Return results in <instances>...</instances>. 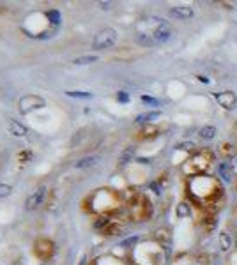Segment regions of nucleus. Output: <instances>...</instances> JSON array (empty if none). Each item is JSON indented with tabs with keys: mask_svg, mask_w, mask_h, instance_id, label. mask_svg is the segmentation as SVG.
Wrapping results in <instances>:
<instances>
[{
	"mask_svg": "<svg viewBox=\"0 0 237 265\" xmlns=\"http://www.w3.org/2000/svg\"><path fill=\"white\" fill-rule=\"evenodd\" d=\"M186 191L191 204L196 205L204 214L216 216V212H218L221 204H223V184H221L219 179L207 175V173L188 179Z\"/></svg>",
	"mask_w": 237,
	"mask_h": 265,
	"instance_id": "obj_1",
	"label": "nucleus"
},
{
	"mask_svg": "<svg viewBox=\"0 0 237 265\" xmlns=\"http://www.w3.org/2000/svg\"><path fill=\"white\" fill-rule=\"evenodd\" d=\"M173 36L172 25L165 21L158 16H151V18L142 20L136 27V42L140 46H156V44H163Z\"/></svg>",
	"mask_w": 237,
	"mask_h": 265,
	"instance_id": "obj_2",
	"label": "nucleus"
},
{
	"mask_svg": "<svg viewBox=\"0 0 237 265\" xmlns=\"http://www.w3.org/2000/svg\"><path fill=\"white\" fill-rule=\"evenodd\" d=\"M88 210L94 212V214L101 216H110L113 212L119 210V207L122 205L124 198L122 195H119L115 189H108V187H103V189H98L96 193L88 196Z\"/></svg>",
	"mask_w": 237,
	"mask_h": 265,
	"instance_id": "obj_3",
	"label": "nucleus"
},
{
	"mask_svg": "<svg viewBox=\"0 0 237 265\" xmlns=\"http://www.w3.org/2000/svg\"><path fill=\"white\" fill-rule=\"evenodd\" d=\"M129 209V218L135 223H142L147 221L152 216V202L147 198V195H144L142 191L136 189H128L126 196H122Z\"/></svg>",
	"mask_w": 237,
	"mask_h": 265,
	"instance_id": "obj_4",
	"label": "nucleus"
},
{
	"mask_svg": "<svg viewBox=\"0 0 237 265\" xmlns=\"http://www.w3.org/2000/svg\"><path fill=\"white\" fill-rule=\"evenodd\" d=\"M214 163V152L209 149H196L190 154V158L181 164V172L184 177L191 179L196 175H204Z\"/></svg>",
	"mask_w": 237,
	"mask_h": 265,
	"instance_id": "obj_5",
	"label": "nucleus"
},
{
	"mask_svg": "<svg viewBox=\"0 0 237 265\" xmlns=\"http://www.w3.org/2000/svg\"><path fill=\"white\" fill-rule=\"evenodd\" d=\"M167 249H163L158 242H144L135 246L133 258L136 265H163L167 260Z\"/></svg>",
	"mask_w": 237,
	"mask_h": 265,
	"instance_id": "obj_6",
	"label": "nucleus"
},
{
	"mask_svg": "<svg viewBox=\"0 0 237 265\" xmlns=\"http://www.w3.org/2000/svg\"><path fill=\"white\" fill-rule=\"evenodd\" d=\"M117 39H119V34H117L115 28H101L96 36H94V41H92V50H108V48H112L117 44Z\"/></svg>",
	"mask_w": 237,
	"mask_h": 265,
	"instance_id": "obj_7",
	"label": "nucleus"
},
{
	"mask_svg": "<svg viewBox=\"0 0 237 265\" xmlns=\"http://www.w3.org/2000/svg\"><path fill=\"white\" fill-rule=\"evenodd\" d=\"M32 253L38 260H41L43 264H46V262H50L51 258H53V255H55V244H53V241H50V239L46 237H39L34 242Z\"/></svg>",
	"mask_w": 237,
	"mask_h": 265,
	"instance_id": "obj_8",
	"label": "nucleus"
},
{
	"mask_svg": "<svg viewBox=\"0 0 237 265\" xmlns=\"http://www.w3.org/2000/svg\"><path fill=\"white\" fill-rule=\"evenodd\" d=\"M44 106H46V101H44L41 96H38V94H28V96H23V98L18 101V110L20 113H23V115L30 113L32 110H41V108Z\"/></svg>",
	"mask_w": 237,
	"mask_h": 265,
	"instance_id": "obj_9",
	"label": "nucleus"
},
{
	"mask_svg": "<svg viewBox=\"0 0 237 265\" xmlns=\"http://www.w3.org/2000/svg\"><path fill=\"white\" fill-rule=\"evenodd\" d=\"M46 195H48V187L39 186L34 193L28 195L27 202H25V209L27 210H38L39 207L44 204V200H46Z\"/></svg>",
	"mask_w": 237,
	"mask_h": 265,
	"instance_id": "obj_10",
	"label": "nucleus"
},
{
	"mask_svg": "<svg viewBox=\"0 0 237 265\" xmlns=\"http://www.w3.org/2000/svg\"><path fill=\"white\" fill-rule=\"evenodd\" d=\"M152 241L158 242L163 249H168V247L172 246V232H170V228H167V226L156 228V230H154V235H152Z\"/></svg>",
	"mask_w": 237,
	"mask_h": 265,
	"instance_id": "obj_11",
	"label": "nucleus"
},
{
	"mask_svg": "<svg viewBox=\"0 0 237 265\" xmlns=\"http://www.w3.org/2000/svg\"><path fill=\"white\" fill-rule=\"evenodd\" d=\"M216 101H218V104L221 108H225V110H234L237 104V98L236 94L232 92V90H223V92H218L216 96Z\"/></svg>",
	"mask_w": 237,
	"mask_h": 265,
	"instance_id": "obj_12",
	"label": "nucleus"
},
{
	"mask_svg": "<svg viewBox=\"0 0 237 265\" xmlns=\"http://www.w3.org/2000/svg\"><path fill=\"white\" fill-rule=\"evenodd\" d=\"M161 135V129L156 124H147V126H142V129L136 133V140L138 142H149V140L158 138Z\"/></svg>",
	"mask_w": 237,
	"mask_h": 265,
	"instance_id": "obj_13",
	"label": "nucleus"
},
{
	"mask_svg": "<svg viewBox=\"0 0 237 265\" xmlns=\"http://www.w3.org/2000/svg\"><path fill=\"white\" fill-rule=\"evenodd\" d=\"M170 16L177 20H191L195 16V11L191 9L190 5H175V7H170Z\"/></svg>",
	"mask_w": 237,
	"mask_h": 265,
	"instance_id": "obj_14",
	"label": "nucleus"
},
{
	"mask_svg": "<svg viewBox=\"0 0 237 265\" xmlns=\"http://www.w3.org/2000/svg\"><path fill=\"white\" fill-rule=\"evenodd\" d=\"M99 232H101L105 237H113V235H119V233L122 232V224L119 223V221H115V219L110 218L108 219V223L105 224Z\"/></svg>",
	"mask_w": 237,
	"mask_h": 265,
	"instance_id": "obj_15",
	"label": "nucleus"
},
{
	"mask_svg": "<svg viewBox=\"0 0 237 265\" xmlns=\"http://www.w3.org/2000/svg\"><path fill=\"white\" fill-rule=\"evenodd\" d=\"M9 133L16 138H23V136L28 135L27 126H23L20 121H14V119H9Z\"/></svg>",
	"mask_w": 237,
	"mask_h": 265,
	"instance_id": "obj_16",
	"label": "nucleus"
},
{
	"mask_svg": "<svg viewBox=\"0 0 237 265\" xmlns=\"http://www.w3.org/2000/svg\"><path fill=\"white\" fill-rule=\"evenodd\" d=\"M200 224H202V230H204V233H211V232H214V228H216L218 221H216V216L204 214V216H202V219H200Z\"/></svg>",
	"mask_w": 237,
	"mask_h": 265,
	"instance_id": "obj_17",
	"label": "nucleus"
},
{
	"mask_svg": "<svg viewBox=\"0 0 237 265\" xmlns=\"http://www.w3.org/2000/svg\"><path fill=\"white\" fill-rule=\"evenodd\" d=\"M234 246V239L232 235L227 232V230H223V232L219 233V249L223 253H228L230 249H232Z\"/></svg>",
	"mask_w": 237,
	"mask_h": 265,
	"instance_id": "obj_18",
	"label": "nucleus"
},
{
	"mask_svg": "<svg viewBox=\"0 0 237 265\" xmlns=\"http://www.w3.org/2000/svg\"><path fill=\"white\" fill-rule=\"evenodd\" d=\"M218 173H219V181L221 182H232V177H234V170L232 166L228 163H221L218 166Z\"/></svg>",
	"mask_w": 237,
	"mask_h": 265,
	"instance_id": "obj_19",
	"label": "nucleus"
},
{
	"mask_svg": "<svg viewBox=\"0 0 237 265\" xmlns=\"http://www.w3.org/2000/svg\"><path fill=\"white\" fill-rule=\"evenodd\" d=\"M99 163V156H87V158H82L78 159L75 163V168L78 170H85V168H92Z\"/></svg>",
	"mask_w": 237,
	"mask_h": 265,
	"instance_id": "obj_20",
	"label": "nucleus"
},
{
	"mask_svg": "<svg viewBox=\"0 0 237 265\" xmlns=\"http://www.w3.org/2000/svg\"><path fill=\"white\" fill-rule=\"evenodd\" d=\"M161 115V112H147V113H142V115L136 117V124H142V126H147V124H152L154 119H158Z\"/></svg>",
	"mask_w": 237,
	"mask_h": 265,
	"instance_id": "obj_21",
	"label": "nucleus"
},
{
	"mask_svg": "<svg viewBox=\"0 0 237 265\" xmlns=\"http://www.w3.org/2000/svg\"><path fill=\"white\" fill-rule=\"evenodd\" d=\"M135 158V147L133 145H129V147H126L124 150L121 152V156H119V164H128L131 161V159Z\"/></svg>",
	"mask_w": 237,
	"mask_h": 265,
	"instance_id": "obj_22",
	"label": "nucleus"
},
{
	"mask_svg": "<svg viewBox=\"0 0 237 265\" xmlns=\"http://www.w3.org/2000/svg\"><path fill=\"white\" fill-rule=\"evenodd\" d=\"M94 62H98V55H84V57H76L73 59V64L75 65H90Z\"/></svg>",
	"mask_w": 237,
	"mask_h": 265,
	"instance_id": "obj_23",
	"label": "nucleus"
},
{
	"mask_svg": "<svg viewBox=\"0 0 237 265\" xmlns=\"http://www.w3.org/2000/svg\"><path fill=\"white\" fill-rule=\"evenodd\" d=\"M216 133H218V129H216L214 126H204L198 131V135L202 140H213L214 136H216Z\"/></svg>",
	"mask_w": 237,
	"mask_h": 265,
	"instance_id": "obj_24",
	"label": "nucleus"
},
{
	"mask_svg": "<svg viewBox=\"0 0 237 265\" xmlns=\"http://www.w3.org/2000/svg\"><path fill=\"white\" fill-rule=\"evenodd\" d=\"M177 216H179V218H190L191 216V205L188 204V202H182V204H179L177 205Z\"/></svg>",
	"mask_w": 237,
	"mask_h": 265,
	"instance_id": "obj_25",
	"label": "nucleus"
},
{
	"mask_svg": "<svg viewBox=\"0 0 237 265\" xmlns=\"http://www.w3.org/2000/svg\"><path fill=\"white\" fill-rule=\"evenodd\" d=\"M32 158H34V154H32V150H28V149H25V150H22V152L18 154V163L20 164H28L30 161H32Z\"/></svg>",
	"mask_w": 237,
	"mask_h": 265,
	"instance_id": "obj_26",
	"label": "nucleus"
},
{
	"mask_svg": "<svg viewBox=\"0 0 237 265\" xmlns=\"http://www.w3.org/2000/svg\"><path fill=\"white\" fill-rule=\"evenodd\" d=\"M219 152H221V156H225V158H234V156H236V149H234L232 143H221L219 145Z\"/></svg>",
	"mask_w": 237,
	"mask_h": 265,
	"instance_id": "obj_27",
	"label": "nucleus"
},
{
	"mask_svg": "<svg viewBox=\"0 0 237 265\" xmlns=\"http://www.w3.org/2000/svg\"><path fill=\"white\" fill-rule=\"evenodd\" d=\"M92 265H126L122 260H117V258H112V256H107V258H99L96 260Z\"/></svg>",
	"mask_w": 237,
	"mask_h": 265,
	"instance_id": "obj_28",
	"label": "nucleus"
},
{
	"mask_svg": "<svg viewBox=\"0 0 237 265\" xmlns=\"http://www.w3.org/2000/svg\"><path fill=\"white\" fill-rule=\"evenodd\" d=\"M193 264H195V258L184 253V255H179V256H177L175 262H173L172 265H193Z\"/></svg>",
	"mask_w": 237,
	"mask_h": 265,
	"instance_id": "obj_29",
	"label": "nucleus"
},
{
	"mask_svg": "<svg viewBox=\"0 0 237 265\" xmlns=\"http://www.w3.org/2000/svg\"><path fill=\"white\" fill-rule=\"evenodd\" d=\"M65 94L71 96V98H82V99H88L94 96V94L88 92V90H65Z\"/></svg>",
	"mask_w": 237,
	"mask_h": 265,
	"instance_id": "obj_30",
	"label": "nucleus"
},
{
	"mask_svg": "<svg viewBox=\"0 0 237 265\" xmlns=\"http://www.w3.org/2000/svg\"><path fill=\"white\" fill-rule=\"evenodd\" d=\"M46 18H48V21H50L51 25H59V23H61V14H59V11H55V9L48 11Z\"/></svg>",
	"mask_w": 237,
	"mask_h": 265,
	"instance_id": "obj_31",
	"label": "nucleus"
},
{
	"mask_svg": "<svg viewBox=\"0 0 237 265\" xmlns=\"http://www.w3.org/2000/svg\"><path fill=\"white\" fill-rule=\"evenodd\" d=\"M175 149L177 150H186V152H195L196 147H195L193 142H182V143H177Z\"/></svg>",
	"mask_w": 237,
	"mask_h": 265,
	"instance_id": "obj_32",
	"label": "nucleus"
},
{
	"mask_svg": "<svg viewBox=\"0 0 237 265\" xmlns=\"http://www.w3.org/2000/svg\"><path fill=\"white\" fill-rule=\"evenodd\" d=\"M11 193H13V186H9V184H4V182H0V198H7Z\"/></svg>",
	"mask_w": 237,
	"mask_h": 265,
	"instance_id": "obj_33",
	"label": "nucleus"
},
{
	"mask_svg": "<svg viewBox=\"0 0 237 265\" xmlns=\"http://www.w3.org/2000/svg\"><path fill=\"white\" fill-rule=\"evenodd\" d=\"M142 102H145V104H151V106H159V104H161V102H159V99L151 98V96H142Z\"/></svg>",
	"mask_w": 237,
	"mask_h": 265,
	"instance_id": "obj_34",
	"label": "nucleus"
},
{
	"mask_svg": "<svg viewBox=\"0 0 237 265\" xmlns=\"http://www.w3.org/2000/svg\"><path fill=\"white\" fill-rule=\"evenodd\" d=\"M227 265H237V251L236 253H230V255H228Z\"/></svg>",
	"mask_w": 237,
	"mask_h": 265,
	"instance_id": "obj_35",
	"label": "nucleus"
},
{
	"mask_svg": "<svg viewBox=\"0 0 237 265\" xmlns=\"http://www.w3.org/2000/svg\"><path fill=\"white\" fill-rule=\"evenodd\" d=\"M117 99H119V101H122V102H128V94H124V92H119L117 94Z\"/></svg>",
	"mask_w": 237,
	"mask_h": 265,
	"instance_id": "obj_36",
	"label": "nucleus"
},
{
	"mask_svg": "<svg viewBox=\"0 0 237 265\" xmlns=\"http://www.w3.org/2000/svg\"><path fill=\"white\" fill-rule=\"evenodd\" d=\"M101 9H110V5H112V2H101Z\"/></svg>",
	"mask_w": 237,
	"mask_h": 265,
	"instance_id": "obj_37",
	"label": "nucleus"
},
{
	"mask_svg": "<svg viewBox=\"0 0 237 265\" xmlns=\"http://www.w3.org/2000/svg\"><path fill=\"white\" fill-rule=\"evenodd\" d=\"M198 80L202 83H209V78H205V76H198Z\"/></svg>",
	"mask_w": 237,
	"mask_h": 265,
	"instance_id": "obj_38",
	"label": "nucleus"
},
{
	"mask_svg": "<svg viewBox=\"0 0 237 265\" xmlns=\"http://www.w3.org/2000/svg\"><path fill=\"white\" fill-rule=\"evenodd\" d=\"M43 265H51V264H50V262H46V264H43Z\"/></svg>",
	"mask_w": 237,
	"mask_h": 265,
	"instance_id": "obj_39",
	"label": "nucleus"
},
{
	"mask_svg": "<svg viewBox=\"0 0 237 265\" xmlns=\"http://www.w3.org/2000/svg\"><path fill=\"white\" fill-rule=\"evenodd\" d=\"M236 246H237V237H236Z\"/></svg>",
	"mask_w": 237,
	"mask_h": 265,
	"instance_id": "obj_40",
	"label": "nucleus"
}]
</instances>
